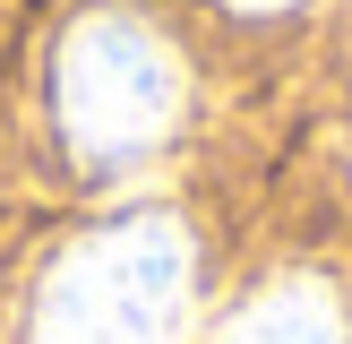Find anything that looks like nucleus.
<instances>
[{"instance_id": "obj_3", "label": "nucleus", "mask_w": 352, "mask_h": 344, "mask_svg": "<svg viewBox=\"0 0 352 344\" xmlns=\"http://www.w3.org/2000/svg\"><path fill=\"white\" fill-rule=\"evenodd\" d=\"M223 344H352V327H344V301L318 275H284V284L241 301V319L223 327Z\"/></svg>"}, {"instance_id": "obj_2", "label": "nucleus", "mask_w": 352, "mask_h": 344, "mask_svg": "<svg viewBox=\"0 0 352 344\" xmlns=\"http://www.w3.org/2000/svg\"><path fill=\"white\" fill-rule=\"evenodd\" d=\"M52 120L86 164H146L181 129V61L146 17L95 9L60 34L52 61Z\"/></svg>"}, {"instance_id": "obj_1", "label": "nucleus", "mask_w": 352, "mask_h": 344, "mask_svg": "<svg viewBox=\"0 0 352 344\" xmlns=\"http://www.w3.org/2000/svg\"><path fill=\"white\" fill-rule=\"evenodd\" d=\"M198 292V241L181 215L138 206L78 233L43 267L26 310V344H181Z\"/></svg>"}, {"instance_id": "obj_4", "label": "nucleus", "mask_w": 352, "mask_h": 344, "mask_svg": "<svg viewBox=\"0 0 352 344\" xmlns=\"http://www.w3.org/2000/svg\"><path fill=\"white\" fill-rule=\"evenodd\" d=\"M232 9H292V0H232Z\"/></svg>"}]
</instances>
